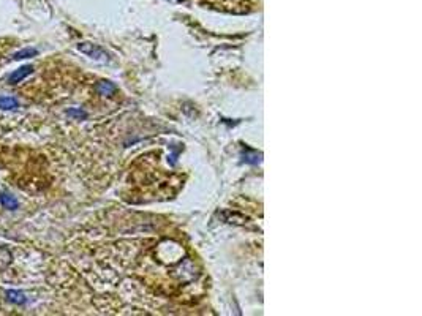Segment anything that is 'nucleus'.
<instances>
[{"mask_svg":"<svg viewBox=\"0 0 422 316\" xmlns=\"http://www.w3.org/2000/svg\"><path fill=\"white\" fill-rule=\"evenodd\" d=\"M33 73V66L32 65H24V66H21V68H18V70H14L11 74H10V78H8V84L10 86H16V84H19L21 81H24L27 76H30V74Z\"/></svg>","mask_w":422,"mask_h":316,"instance_id":"f257e3e1","label":"nucleus"},{"mask_svg":"<svg viewBox=\"0 0 422 316\" xmlns=\"http://www.w3.org/2000/svg\"><path fill=\"white\" fill-rule=\"evenodd\" d=\"M78 49L81 52H84V54H87L89 57L97 59V60H106V57H108L98 46H95V44H92V43H81V44H78Z\"/></svg>","mask_w":422,"mask_h":316,"instance_id":"f03ea898","label":"nucleus"},{"mask_svg":"<svg viewBox=\"0 0 422 316\" xmlns=\"http://www.w3.org/2000/svg\"><path fill=\"white\" fill-rule=\"evenodd\" d=\"M5 296H6V300L14 304V305H24L26 300H27L26 294L19 289H8L5 292Z\"/></svg>","mask_w":422,"mask_h":316,"instance_id":"7ed1b4c3","label":"nucleus"},{"mask_svg":"<svg viewBox=\"0 0 422 316\" xmlns=\"http://www.w3.org/2000/svg\"><path fill=\"white\" fill-rule=\"evenodd\" d=\"M0 204H2L5 209H8V210H16L19 207L18 199L14 196H11V194L5 193V191L0 193Z\"/></svg>","mask_w":422,"mask_h":316,"instance_id":"20e7f679","label":"nucleus"},{"mask_svg":"<svg viewBox=\"0 0 422 316\" xmlns=\"http://www.w3.org/2000/svg\"><path fill=\"white\" fill-rule=\"evenodd\" d=\"M13 253L6 247H0V270H5L11 266Z\"/></svg>","mask_w":422,"mask_h":316,"instance_id":"39448f33","label":"nucleus"},{"mask_svg":"<svg viewBox=\"0 0 422 316\" xmlns=\"http://www.w3.org/2000/svg\"><path fill=\"white\" fill-rule=\"evenodd\" d=\"M19 108V101L13 96H0V109L2 111H14Z\"/></svg>","mask_w":422,"mask_h":316,"instance_id":"423d86ee","label":"nucleus"},{"mask_svg":"<svg viewBox=\"0 0 422 316\" xmlns=\"http://www.w3.org/2000/svg\"><path fill=\"white\" fill-rule=\"evenodd\" d=\"M95 89H97V92H98L100 95H106V96L112 95V94H114V90H116L114 84H111V82H108V81H100L98 84L95 86Z\"/></svg>","mask_w":422,"mask_h":316,"instance_id":"0eeeda50","label":"nucleus"},{"mask_svg":"<svg viewBox=\"0 0 422 316\" xmlns=\"http://www.w3.org/2000/svg\"><path fill=\"white\" fill-rule=\"evenodd\" d=\"M36 54H38V49H35V48H24V49H21V51H18L16 54L13 56V59L14 60H22V59H32V57H35Z\"/></svg>","mask_w":422,"mask_h":316,"instance_id":"6e6552de","label":"nucleus"},{"mask_svg":"<svg viewBox=\"0 0 422 316\" xmlns=\"http://www.w3.org/2000/svg\"><path fill=\"white\" fill-rule=\"evenodd\" d=\"M68 116H74V117H81V119H86V112L81 111V109H68Z\"/></svg>","mask_w":422,"mask_h":316,"instance_id":"1a4fd4ad","label":"nucleus"}]
</instances>
